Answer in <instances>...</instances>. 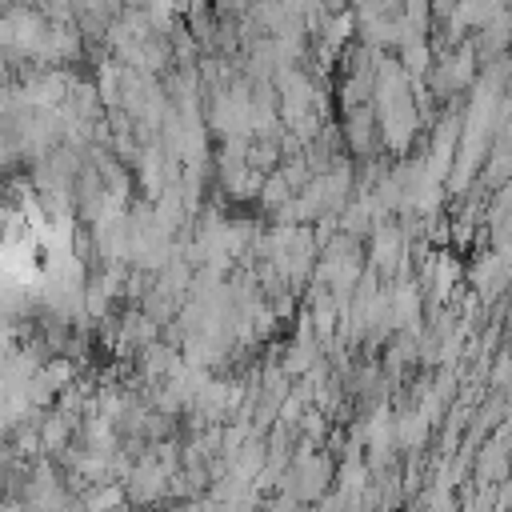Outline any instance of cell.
Instances as JSON below:
<instances>
[{
	"instance_id": "obj_1",
	"label": "cell",
	"mask_w": 512,
	"mask_h": 512,
	"mask_svg": "<svg viewBox=\"0 0 512 512\" xmlns=\"http://www.w3.org/2000/svg\"><path fill=\"white\" fill-rule=\"evenodd\" d=\"M400 256H404V228L392 220H376L372 224V268L380 276H392Z\"/></svg>"
},
{
	"instance_id": "obj_2",
	"label": "cell",
	"mask_w": 512,
	"mask_h": 512,
	"mask_svg": "<svg viewBox=\"0 0 512 512\" xmlns=\"http://www.w3.org/2000/svg\"><path fill=\"white\" fill-rule=\"evenodd\" d=\"M264 464H268V444H264V436H248V440L224 460V472L236 476V480H244V484H252V480L264 472Z\"/></svg>"
},
{
	"instance_id": "obj_3",
	"label": "cell",
	"mask_w": 512,
	"mask_h": 512,
	"mask_svg": "<svg viewBox=\"0 0 512 512\" xmlns=\"http://www.w3.org/2000/svg\"><path fill=\"white\" fill-rule=\"evenodd\" d=\"M344 140H348V148H352L360 160H368V156L380 148L372 104H360V108H352V112H348V128H344Z\"/></svg>"
},
{
	"instance_id": "obj_4",
	"label": "cell",
	"mask_w": 512,
	"mask_h": 512,
	"mask_svg": "<svg viewBox=\"0 0 512 512\" xmlns=\"http://www.w3.org/2000/svg\"><path fill=\"white\" fill-rule=\"evenodd\" d=\"M156 332H160V324H152L140 308L136 312H124L120 316V324H116V348H128V352H144L152 340H156Z\"/></svg>"
},
{
	"instance_id": "obj_5",
	"label": "cell",
	"mask_w": 512,
	"mask_h": 512,
	"mask_svg": "<svg viewBox=\"0 0 512 512\" xmlns=\"http://www.w3.org/2000/svg\"><path fill=\"white\" fill-rule=\"evenodd\" d=\"M176 368H180V352H176L172 344L152 340V344L140 352V376H144L148 384H164Z\"/></svg>"
},
{
	"instance_id": "obj_6",
	"label": "cell",
	"mask_w": 512,
	"mask_h": 512,
	"mask_svg": "<svg viewBox=\"0 0 512 512\" xmlns=\"http://www.w3.org/2000/svg\"><path fill=\"white\" fill-rule=\"evenodd\" d=\"M124 488L120 484H96L80 488V512H124Z\"/></svg>"
},
{
	"instance_id": "obj_7",
	"label": "cell",
	"mask_w": 512,
	"mask_h": 512,
	"mask_svg": "<svg viewBox=\"0 0 512 512\" xmlns=\"http://www.w3.org/2000/svg\"><path fill=\"white\" fill-rule=\"evenodd\" d=\"M392 436H396L400 448H420L424 436H428V420L420 416V408L416 412H404L400 420H392Z\"/></svg>"
},
{
	"instance_id": "obj_8",
	"label": "cell",
	"mask_w": 512,
	"mask_h": 512,
	"mask_svg": "<svg viewBox=\"0 0 512 512\" xmlns=\"http://www.w3.org/2000/svg\"><path fill=\"white\" fill-rule=\"evenodd\" d=\"M456 276H460V268H456V260L444 252V256L436 260V292H448V288L456 284Z\"/></svg>"
}]
</instances>
